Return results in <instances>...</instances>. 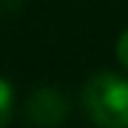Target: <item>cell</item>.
Instances as JSON below:
<instances>
[{"label":"cell","instance_id":"obj_1","mask_svg":"<svg viewBox=\"0 0 128 128\" xmlns=\"http://www.w3.org/2000/svg\"><path fill=\"white\" fill-rule=\"evenodd\" d=\"M82 101L101 128H128V79L101 71L84 84Z\"/></svg>","mask_w":128,"mask_h":128},{"label":"cell","instance_id":"obj_4","mask_svg":"<svg viewBox=\"0 0 128 128\" xmlns=\"http://www.w3.org/2000/svg\"><path fill=\"white\" fill-rule=\"evenodd\" d=\"M114 49H117V60L126 66V71H128V30L120 33V38H117V46H114Z\"/></svg>","mask_w":128,"mask_h":128},{"label":"cell","instance_id":"obj_2","mask_svg":"<svg viewBox=\"0 0 128 128\" xmlns=\"http://www.w3.org/2000/svg\"><path fill=\"white\" fill-rule=\"evenodd\" d=\"M68 101L57 87H38L27 98V117L38 128H54L66 120Z\"/></svg>","mask_w":128,"mask_h":128},{"label":"cell","instance_id":"obj_3","mask_svg":"<svg viewBox=\"0 0 128 128\" xmlns=\"http://www.w3.org/2000/svg\"><path fill=\"white\" fill-rule=\"evenodd\" d=\"M11 109H14V87L0 76V128L8 126V120H11Z\"/></svg>","mask_w":128,"mask_h":128}]
</instances>
